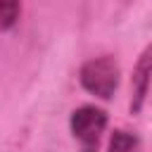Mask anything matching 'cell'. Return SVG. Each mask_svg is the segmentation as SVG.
I'll return each mask as SVG.
<instances>
[{"instance_id":"7a4b0ae2","label":"cell","mask_w":152,"mask_h":152,"mask_svg":"<svg viewBox=\"0 0 152 152\" xmlns=\"http://www.w3.org/2000/svg\"><path fill=\"white\" fill-rule=\"evenodd\" d=\"M69 128H71V135L78 142L81 152H97L100 138L107 128V112L95 104H83L71 112Z\"/></svg>"},{"instance_id":"6da1fadb","label":"cell","mask_w":152,"mask_h":152,"mask_svg":"<svg viewBox=\"0 0 152 152\" xmlns=\"http://www.w3.org/2000/svg\"><path fill=\"white\" fill-rule=\"evenodd\" d=\"M119 76H121V69L112 55L93 57L78 71V81H81L83 90H88L90 95H95L100 100H112V95L119 88Z\"/></svg>"},{"instance_id":"277c9868","label":"cell","mask_w":152,"mask_h":152,"mask_svg":"<svg viewBox=\"0 0 152 152\" xmlns=\"http://www.w3.org/2000/svg\"><path fill=\"white\" fill-rule=\"evenodd\" d=\"M140 147V140L135 133L131 131H124V128H116L109 138V145H107V152H138Z\"/></svg>"},{"instance_id":"5b68a950","label":"cell","mask_w":152,"mask_h":152,"mask_svg":"<svg viewBox=\"0 0 152 152\" xmlns=\"http://www.w3.org/2000/svg\"><path fill=\"white\" fill-rule=\"evenodd\" d=\"M21 14V0H0V31H10Z\"/></svg>"},{"instance_id":"3957f363","label":"cell","mask_w":152,"mask_h":152,"mask_svg":"<svg viewBox=\"0 0 152 152\" xmlns=\"http://www.w3.org/2000/svg\"><path fill=\"white\" fill-rule=\"evenodd\" d=\"M150 83H152V45H147L140 57L133 64V74H131V102L128 109L131 114H140L150 93Z\"/></svg>"}]
</instances>
